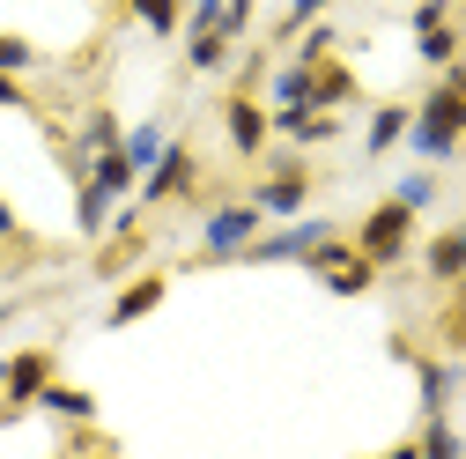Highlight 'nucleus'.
I'll return each instance as SVG.
<instances>
[{"label": "nucleus", "instance_id": "obj_1", "mask_svg": "<svg viewBox=\"0 0 466 459\" xmlns=\"http://www.w3.org/2000/svg\"><path fill=\"white\" fill-rule=\"evenodd\" d=\"M407 148H415L422 163L466 156V60L437 67V89L415 104V119H407Z\"/></svg>", "mask_w": 466, "mask_h": 459}, {"label": "nucleus", "instance_id": "obj_2", "mask_svg": "<svg viewBox=\"0 0 466 459\" xmlns=\"http://www.w3.org/2000/svg\"><path fill=\"white\" fill-rule=\"evenodd\" d=\"M304 267H311V281H326L333 297H363V290H378V274H385L370 252H356V238H340V230H333Z\"/></svg>", "mask_w": 466, "mask_h": 459}, {"label": "nucleus", "instance_id": "obj_3", "mask_svg": "<svg viewBox=\"0 0 466 459\" xmlns=\"http://www.w3.org/2000/svg\"><path fill=\"white\" fill-rule=\"evenodd\" d=\"M267 230V215H259V200L245 193V200H222V208H208L200 215V260H238L252 238Z\"/></svg>", "mask_w": 466, "mask_h": 459}, {"label": "nucleus", "instance_id": "obj_4", "mask_svg": "<svg viewBox=\"0 0 466 459\" xmlns=\"http://www.w3.org/2000/svg\"><path fill=\"white\" fill-rule=\"evenodd\" d=\"M186 193H200V148L170 134V148L141 170V208H170V200H186Z\"/></svg>", "mask_w": 466, "mask_h": 459}, {"label": "nucleus", "instance_id": "obj_5", "mask_svg": "<svg viewBox=\"0 0 466 459\" xmlns=\"http://www.w3.org/2000/svg\"><path fill=\"white\" fill-rule=\"evenodd\" d=\"M326 238H333V222H326V215H289L281 230H259V238H252V245H245L238 260H245V267H274V260H311V252H319Z\"/></svg>", "mask_w": 466, "mask_h": 459}, {"label": "nucleus", "instance_id": "obj_6", "mask_svg": "<svg viewBox=\"0 0 466 459\" xmlns=\"http://www.w3.org/2000/svg\"><path fill=\"white\" fill-rule=\"evenodd\" d=\"M407 245H415V208H407V200H378V208L356 222V252H370L378 267H400Z\"/></svg>", "mask_w": 466, "mask_h": 459}, {"label": "nucleus", "instance_id": "obj_7", "mask_svg": "<svg viewBox=\"0 0 466 459\" xmlns=\"http://www.w3.org/2000/svg\"><path fill=\"white\" fill-rule=\"evenodd\" d=\"M252 200H259L267 222L304 215V208H311V163H304V156H274V163H267V178L252 186Z\"/></svg>", "mask_w": 466, "mask_h": 459}, {"label": "nucleus", "instance_id": "obj_8", "mask_svg": "<svg viewBox=\"0 0 466 459\" xmlns=\"http://www.w3.org/2000/svg\"><path fill=\"white\" fill-rule=\"evenodd\" d=\"M222 134H229V148H238L245 163L267 156V141H274V111L259 104V89H229V97H222Z\"/></svg>", "mask_w": 466, "mask_h": 459}, {"label": "nucleus", "instance_id": "obj_9", "mask_svg": "<svg viewBox=\"0 0 466 459\" xmlns=\"http://www.w3.org/2000/svg\"><path fill=\"white\" fill-rule=\"evenodd\" d=\"M274 134L297 141V148H326V141H340V111H326V104H274Z\"/></svg>", "mask_w": 466, "mask_h": 459}, {"label": "nucleus", "instance_id": "obj_10", "mask_svg": "<svg viewBox=\"0 0 466 459\" xmlns=\"http://www.w3.org/2000/svg\"><path fill=\"white\" fill-rule=\"evenodd\" d=\"M45 385H52V349H23V356H8V378H0V393H8V415L37 408Z\"/></svg>", "mask_w": 466, "mask_h": 459}, {"label": "nucleus", "instance_id": "obj_11", "mask_svg": "<svg viewBox=\"0 0 466 459\" xmlns=\"http://www.w3.org/2000/svg\"><path fill=\"white\" fill-rule=\"evenodd\" d=\"M163 297H170V274H156V267H148V274H134L127 290L111 297V311H104V326H134V319H148V311H156Z\"/></svg>", "mask_w": 466, "mask_h": 459}, {"label": "nucleus", "instance_id": "obj_12", "mask_svg": "<svg viewBox=\"0 0 466 459\" xmlns=\"http://www.w3.org/2000/svg\"><path fill=\"white\" fill-rule=\"evenodd\" d=\"M422 274L437 281V290H451V281L466 274V222H451V230H437V238L422 245Z\"/></svg>", "mask_w": 466, "mask_h": 459}, {"label": "nucleus", "instance_id": "obj_13", "mask_svg": "<svg viewBox=\"0 0 466 459\" xmlns=\"http://www.w3.org/2000/svg\"><path fill=\"white\" fill-rule=\"evenodd\" d=\"M415 363V385H422V415H451V393H459V371L444 356H407Z\"/></svg>", "mask_w": 466, "mask_h": 459}, {"label": "nucleus", "instance_id": "obj_14", "mask_svg": "<svg viewBox=\"0 0 466 459\" xmlns=\"http://www.w3.org/2000/svg\"><path fill=\"white\" fill-rule=\"evenodd\" d=\"M356 97H363L356 67H340V60H319V67H311V104H326V111H348Z\"/></svg>", "mask_w": 466, "mask_h": 459}, {"label": "nucleus", "instance_id": "obj_15", "mask_svg": "<svg viewBox=\"0 0 466 459\" xmlns=\"http://www.w3.org/2000/svg\"><path fill=\"white\" fill-rule=\"evenodd\" d=\"M111 208H119V200H111L96 178H75V230H82L89 245H104V230H111Z\"/></svg>", "mask_w": 466, "mask_h": 459}, {"label": "nucleus", "instance_id": "obj_16", "mask_svg": "<svg viewBox=\"0 0 466 459\" xmlns=\"http://www.w3.org/2000/svg\"><path fill=\"white\" fill-rule=\"evenodd\" d=\"M229 60H238V37H222V30H186V67H193V75H222Z\"/></svg>", "mask_w": 466, "mask_h": 459}, {"label": "nucleus", "instance_id": "obj_17", "mask_svg": "<svg viewBox=\"0 0 466 459\" xmlns=\"http://www.w3.org/2000/svg\"><path fill=\"white\" fill-rule=\"evenodd\" d=\"M407 119H415V104H378L370 111V134H363V156H392L407 141Z\"/></svg>", "mask_w": 466, "mask_h": 459}, {"label": "nucleus", "instance_id": "obj_18", "mask_svg": "<svg viewBox=\"0 0 466 459\" xmlns=\"http://www.w3.org/2000/svg\"><path fill=\"white\" fill-rule=\"evenodd\" d=\"M37 408H45V415H60V423H96V393H89V385H60V378H52V385L37 393Z\"/></svg>", "mask_w": 466, "mask_h": 459}, {"label": "nucleus", "instance_id": "obj_19", "mask_svg": "<svg viewBox=\"0 0 466 459\" xmlns=\"http://www.w3.org/2000/svg\"><path fill=\"white\" fill-rule=\"evenodd\" d=\"M89 178L111 193V200H127V193H141V170L127 163V148H104V156H89Z\"/></svg>", "mask_w": 466, "mask_h": 459}, {"label": "nucleus", "instance_id": "obj_20", "mask_svg": "<svg viewBox=\"0 0 466 459\" xmlns=\"http://www.w3.org/2000/svg\"><path fill=\"white\" fill-rule=\"evenodd\" d=\"M119 141H127V134H119V111H111V104H89L75 148H82V156H104V148H119Z\"/></svg>", "mask_w": 466, "mask_h": 459}, {"label": "nucleus", "instance_id": "obj_21", "mask_svg": "<svg viewBox=\"0 0 466 459\" xmlns=\"http://www.w3.org/2000/svg\"><path fill=\"white\" fill-rule=\"evenodd\" d=\"M127 15H134L148 37H178V30H186V0H127Z\"/></svg>", "mask_w": 466, "mask_h": 459}, {"label": "nucleus", "instance_id": "obj_22", "mask_svg": "<svg viewBox=\"0 0 466 459\" xmlns=\"http://www.w3.org/2000/svg\"><path fill=\"white\" fill-rule=\"evenodd\" d=\"M119 148H127V163H134V170H148V163L170 148V127H163V119H141V127H134Z\"/></svg>", "mask_w": 466, "mask_h": 459}, {"label": "nucleus", "instance_id": "obj_23", "mask_svg": "<svg viewBox=\"0 0 466 459\" xmlns=\"http://www.w3.org/2000/svg\"><path fill=\"white\" fill-rule=\"evenodd\" d=\"M415 52H422V67H451V60H459V30H451V23L415 30Z\"/></svg>", "mask_w": 466, "mask_h": 459}, {"label": "nucleus", "instance_id": "obj_24", "mask_svg": "<svg viewBox=\"0 0 466 459\" xmlns=\"http://www.w3.org/2000/svg\"><path fill=\"white\" fill-rule=\"evenodd\" d=\"M333 52H340V30L319 15V23H304V37H297V60L304 67H319V60H333Z\"/></svg>", "mask_w": 466, "mask_h": 459}, {"label": "nucleus", "instance_id": "obj_25", "mask_svg": "<svg viewBox=\"0 0 466 459\" xmlns=\"http://www.w3.org/2000/svg\"><path fill=\"white\" fill-rule=\"evenodd\" d=\"M274 104H311V67L304 60H289V67H274V89H267Z\"/></svg>", "mask_w": 466, "mask_h": 459}, {"label": "nucleus", "instance_id": "obj_26", "mask_svg": "<svg viewBox=\"0 0 466 459\" xmlns=\"http://www.w3.org/2000/svg\"><path fill=\"white\" fill-rule=\"evenodd\" d=\"M30 67H45V52L15 30H0V75H30Z\"/></svg>", "mask_w": 466, "mask_h": 459}, {"label": "nucleus", "instance_id": "obj_27", "mask_svg": "<svg viewBox=\"0 0 466 459\" xmlns=\"http://www.w3.org/2000/svg\"><path fill=\"white\" fill-rule=\"evenodd\" d=\"M415 452H430V459H459V430H451L444 415H422V437H415Z\"/></svg>", "mask_w": 466, "mask_h": 459}, {"label": "nucleus", "instance_id": "obj_28", "mask_svg": "<svg viewBox=\"0 0 466 459\" xmlns=\"http://www.w3.org/2000/svg\"><path fill=\"white\" fill-rule=\"evenodd\" d=\"M392 200H407L415 215H422V208H437V170H407V178L392 186Z\"/></svg>", "mask_w": 466, "mask_h": 459}, {"label": "nucleus", "instance_id": "obj_29", "mask_svg": "<svg viewBox=\"0 0 466 459\" xmlns=\"http://www.w3.org/2000/svg\"><path fill=\"white\" fill-rule=\"evenodd\" d=\"M326 8H340V0H289V15H281V30H274V37H297V30H304V23H319Z\"/></svg>", "mask_w": 466, "mask_h": 459}, {"label": "nucleus", "instance_id": "obj_30", "mask_svg": "<svg viewBox=\"0 0 466 459\" xmlns=\"http://www.w3.org/2000/svg\"><path fill=\"white\" fill-rule=\"evenodd\" d=\"M0 252H45V245L30 238V230L15 222V208H8V200H0Z\"/></svg>", "mask_w": 466, "mask_h": 459}, {"label": "nucleus", "instance_id": "obj_31", "mask_svg": "<svg viewBox=\"0 0 466 459\" xmlns=\"http://www.w3.org/2000/svg\"><path fill=\"white\" fill-rule=\"evenodd\" d=\"M252 8H259V0H222V23H215V30L245 45V37H252Z\"/></svg>", "mask_w": 466, "mask_h": 459}, {"label": "nucleus", "instance_id": "obj_32", "mask_svg": "<svg viewBox=\"0 0 466 459\" xmlns=\"http://www.w3.org/2000/svg\"><path fill=\"white\" fill-rule=\"evenodd\" d=\"M0 111H37L30 89H23V75H0Z\"/></svg>", "mask_w": 466, "mask_h": 459}, {"label": "nucleus", "instance_id": "obj_33", "mask_svg": "<svg viewBox=\"0 0 466 459\" xmlns=\"http://www.w3.org/2000/svg\"><path fill=\"white\" fill-rule=\"evenodd\" d=\"M222 23V0H193V8H186V30H215Z\"/></svg>", "mask_w": 466, "mask_h": 459}, {"label": "nucleus", "instance_id": "obj_34", "mask_svg": "<svg viewBox=\"0 0 466 459\" xmlns=\"http://www.w3.org/2000/svg\"><path fill=\"white\" fill-rule=\"evenodd\" d=\"M437 23H451V0H422L415 8V30H437Z\"/></svg>", "mask_w": 466, "mask_h": 459}, {"label": "nucleus", "instance_id": "obj_35", "mask_svg": "<svg viewBox=\"0 0 466 459\" xmlns=\"http://www.w3.org/2000/svg\"><path fill=\"white\" fill-rule=\"evenodd\" d=\"M0 423H8V400H0Z\"/></svg>", "mask_w": 466, "mask_h": 459}]
</instances>
